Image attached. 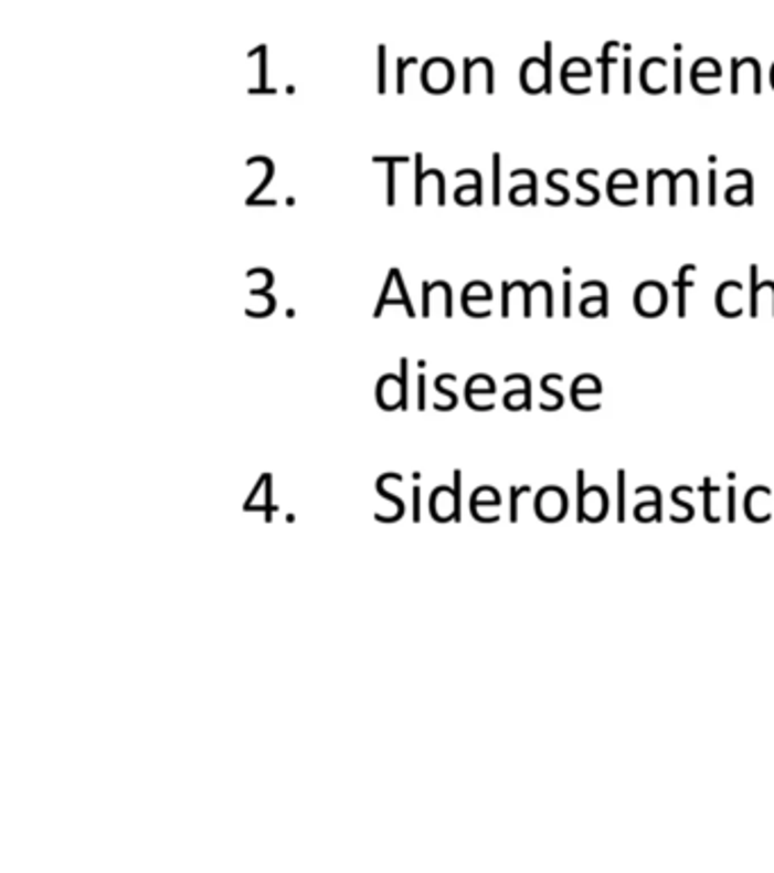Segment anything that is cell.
<instances>
[{"mask_svg":"<svg viewBox=\"0 0 774 873\" xmlns=\"http://www.w3.org/2000/svg\"><path fill=\"white\" fill-rule=\"evenodd\" d=\"M677 73H681V62L679 60H677ZM677 90L681 92V77L679 75H677Z\"/></svg>","mask_w":774,"mask_h":873,"instance_id":"7","label":"cell"},{"mask_svg":"<svg viewBox=\"0 0 774 873\" xmlns=\"http://www.w3.org/2000/svg\"><path fill=\"white\" fill-rule=\"evenodd\" d=\"M264 162L268 165V169H271V171H268V176L264 178V182H262V185H259V187H257V189L251 193V198H248V206H255V198H257V196H259V193H262V191L268 187V182H271V178H273V162L268 160V157H264Z\"/></svg>","mask_w":774,"mask_h":873,"instance_id":"4","label":"cell"},{"mask_svg":"<svg viewBox=\"0 0 774 873\" xmlns=\"http://www.w3.org/2000/svg\"><path fill=\"white\" fill-rule=\"evenodd\" d=\"M427 171H423V155H416V206H423V180Z\"/></svg>","mask_w":774,"mask_h":873,"instance_id":"1","label":"cell"},{"mask_svg":"<svg viewBox=\"0 0 774 873\" xmlns=\"http://www.w3.org/2000/svg\"><path fill=\"white\" fill-rule=\"evenodd\" d=\"M393 167L389 169V206H393Z\"/></svg>","mask_w":774,"mask_h":873,"instance_id":"6","label":"cell"},{"mask_svg":"<svg viewBox=\"0 0 774 873\" xmlns=\"http://www.w3.org/2000/svg\"><path fill=\"white\" fill-rule=\"evenodd\" d=\"M378 53H380V83H378V92L384 94V92H386V49L380 46Z\"/></svg>","mask_w":774,"mask_h":873,"instance_id":"3","label":"cell"},{"mask_svg":"<svg viewBox=\"0 0 774 873\" xmlns=\"http://www.w3.org/2000/svg\"><path fill=\"white\" fill-rule=\"evenodd\" d=\"M418 60L416 57H406V60H397V94H404V69L406 66H412V64H416Z\"/></svg>","mask_w":774,"mask_h":873,"instance_id":"2","label":"cell"},{"mask_svg":"<svg viewBox=\"0 0 774 873\" xmlns=\"http://www.w3.org/2000/svg\"><path fill=\"white\" fill-rule=\"evenodd\" d=\"M391 273L395 275V281H397V287H400V296H402V305L406 307V312H410V316H416V312L412 309V303H410V298H406V294H404V285H402V277H400V271H397V269H393Z\"/></svg>","mask_w":774,"mask_h":873,"instance_id":"5","label":"cell"}]
</instances>
